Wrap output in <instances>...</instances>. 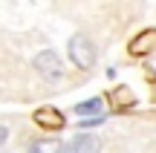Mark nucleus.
I'll use <instances>...</instances> for the list:
<instances>
[{
    "mask_svg": "<svg viewBox=\"0 0 156 153\" xmlns=\"http://www.w3.org/2000/svg\"><path fill=\"white\" fill-rule=\"evenodd\" d=\"M67 49H69V61H73L78 69H90L95 64V46H93V40H90L87 35H75Z\"/></svg>",
    "mask_w": 156,
    "mask_h": 153,
    "instance_id": "nucleus-1",
    "label": "nucleus"
},
{
    "mask_svg": "<svg viewBox=\"0 0 156 153\" xmlns=\"http://www.w3.org/2000/svg\"><path fill=\"white\" fill-rule=\"evenodd\" d=\"M32 67L38 69V75L44 81H61V75H64V67H61V58L55 55L52 49H44V52H38L35 55V61H32Z\"/></svg>",
    "mask_w": 156,
    "mask_h": 153,
    "instance_id": "nucleus-2",
    "label": "nucleus"
},
{
    "mask_svg": "<svg viewBox=\"0 0 156 153\" xmlns=\"http://www.w3.org/2000/svg\"><path fill=\"white\" fill-rule=\"evenodd\" d=\"M32 119H35V124L44 127V130H61V127L67 124L64 113H61V110H55V107H41V110H35Z\"/></svg>",
    "mask_w": 156,
    "mask_h": 153,
    "instance_id": "nucleus-3",
    "label": "nucleus"
},
{
    "mask_svg": "<svg viewBox=\"0 0 156 153\" xmlns=\"http://www.w3.org/2000/svg\"><path fill=\"white\" fill-rule=\"evenodd\" d=\"M153 49H156V29H147V32L136 35V38L130 40V46H127V52H130V55H133V58L151 55Z\"/></svg>",
    "mask_w": 156,
    "mask_h": 153,
    "instance_id": "nucleus-4",
    "label": "nucleus"
},
{
    "mask_svg": "<svg viewBox=\"0 0 156 153\" xmlns=\"http://www.w3.org/2000/svg\"><path fill=\"white\" fill-rule=\"evenodd\" d=\"M107 101H110V107L116 110V113H122V110H130L136 104V96L130 92V87H116V90H110Z\"/></svg>",
    "mask_w": 156,
    "mask_h": 153,
    "instance_id": "nucleus-5",
    "label": "nucleus"
},
{
    "mask_svg": "<svg viewBox=\"0 0 156 153\" xmlns=\"http://www.w3.org/2000/svg\"><path fill=\"white\" fill-rule=\"evenodd\" d=\"M67 153H101V142H98V136L81 133V136H75L67 144Z\"/></svg>",
    "mask_w": 156,
    "mask_h": 153,
    "instance_id": "nucleus-6",
    "label": "nucleus"
},
{
    "mask_svg": "<svg viewBox=\"0 0 156 153\" xmlns=\"http://www.w3.org/2000/svg\"><path fill=\"white\" fill-rule=\"evenodd\" d=\"M29 150L32 153H61V142L58 139H35L29 144Z\"/></svg>",
    "mask_w": 156,
    "mask_h": 153,
    "instance_id": "nucleus-7",
    "label": "nucleus"
},
{
    "mask_svg": "<svg viewBox=\"0 0 156 153\" xmlns=\"http://www.w3.org/2000/svg\"><path fill=\"white\" fill-rule=\"evenodd\" d=\"M101 110H104V101H101V98H90V101H81L75 107V113L78 116H93V113H101Z\"/></svg>",
    "mask_w": 156,
    "mask_h": 153,
    "instance_id": "nucleus-8",
    "label": "nucleus"
},
{
    "mask_svg": "<svg viewBox=\"0 0 156 153\" xmlns=\"http://www.w3.org/2000/svg\"><path fill=\"white\" fill-rule=\"evenodd\" d=\"M6 139H9V127H3V124H0V148H3V142H6Z\"/></svg>",
    "mask_w": 156,
    "mask_h": 153,
    "instance_id": "nucleus-9",
    "label": "nucleus"
}]
</instances>
